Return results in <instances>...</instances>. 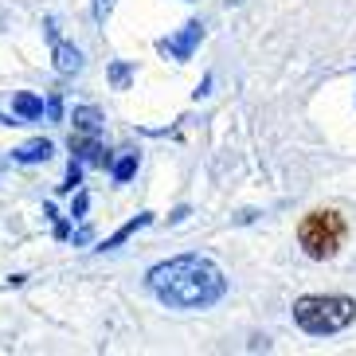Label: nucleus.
I'll return each instance as SVG.
<instances>
[{"label":"nucleus","instance_id":"5","mask_svg":"<svg viewBox=\"0 0 356 356\" xmlns=\"http://www.w3.org/2000/svg\"><path fill=\"white\" fill-rule=\"evenodd\" d=\"M71 153L83 165H110V153L102 149V141L95 134H71Z\"/></svg>","mask_w":356,"mask_h":356},{"label":"nucleus","instance_id":"15","mask_svg":"<svg viewBox=\"0 0 356 356\" xmlns=\"http://www.w3.org/2000/svg\"><path fill=\"white\" fill-rule=\"evenodd\" d=\"M47 118H51V122H59V118H63V102H59V95L47 98Z\"/></svg>","mask_w":356,"mask_h":356},{"label":"nucleus","instance_id":"8","mask_svg":"<svg viewBox=\"0 0 356 356\" xmlns=\"http://www.w3.org/2000/svg\"><path fill=\"white\" fill-rule=\"evenodd\" d=\"M55 71L59 74H79L83 71V51L74 47V43H63V40H55Z\"/></svg>","mask_w":356,"mask_h":356},{"label":"nucleus","instance_id":"10","mask_svg":"<svg viewBox=\"0 0 356 356\" xmlns=\"http://www.w3.org/2000/svg\"><path fill=\"white\" fill-rule=\"evenodd\" d=\"M102 122L106 118L98 114L95 106H74L71 110V126H74V134H102Z\"/></svg>","mask_w":356,"mask_h":356},{"label":"nucleus","instance_id":"18","mask_svg":"<svg viewBox=\"0 0 356 356\" xmlns=\"http://www.w3.org/2000/svg\"><path fill=\"white\" fill-rule=\"evenodd\" d=\"M0 126H20V122H12V118H4V114H0Z\"/></svg>","mask_w":356,"mask_h":356},{"label":"nucleus","instance_id":"1","mask_svg":"<svg viewBox=\"0 0 356 356\" xmlns=\"http://www.w3.org/2000/svg\"><path fill=\"white\" fill-rule=\"evenodd\" d=\"M149 293L168 309H211L227 298V274L208 254H177L145 274Z\"/></svg>","mask_w":356,"mask_h":356},{"label":"nucleus","instance_id":"14","mask_svg":"<svg viewBox=\"0 0 356 356\" xmlns=\"http://www.w3.org/2000/svg\"><path fill=\"white\" fill-rule=\"evenodd\" d=\"M86 208H90V196H86V192H79V196L71 200V220H83Z\"/></svg>","mask_w":356,"mask_h":356},{"label":"nucleus","instance_id":"3","mask_svg":"<svg viewBox=\"0 0 356 356\" xmlns=\"http://www.w3.org/2000/svg\"><path fill=\"white\" fill-rule=\"evenodd\" d=\"M345 235H348V223H345V216L333 211V208H317L298 223V243H302V251L314 262L333 259V254L341 251Z\"/></svg>","mask_w":356,"mask_h":356},{"label":"nucleus","instance_id":"7","mask_svg":"<svg viewBox=\"0 0 356 356\" xmlns=\"http://www.w3.org/2000/svg\"><path fill=\"white\" fill-rule=\"evenodd\" d=\"M149 223H153V211H141V216L126 220L122 227L114 231V235H106V239L98 243V251H118V247H122V243H126L129 235H137V231H141V227H149Z\"/></svg>","mask_w":356,"mask_h":356},{"label":"nucleus","instance_id":"11","mask_svg":"<svg viewBox=\"0 0 356 356\" xmlns=\"http://www.w3.org/2000/svg\"><path fill=\"white\" fill-rule=\"evenodd\" d=\"M134 172H137V153H126V157H118L114 165H110V177H114L118 184L134 180Z\"/></svg>","mask_w":356,"mask_h":356},{"label":"nucleus","instance_id":"16","mask_svg":"<svg viewBox=\"0 0 356 356\" xmlns=\"http://www.w3.org/2000/svg\"><path fill=\"white\" fill-rule=\"evenodd\" d=\"M110 8H114V0H95V20L102 24L106 16H110Z\"/></svg>","mask_w":356,"mask_h":356},{"label":"nucleus","instance_id":"17","mask_svg":"<svg viewBox=\"0 0 356 356\" xmlns=\"http://www.w3.org/2000/svg\"><path fill=\"white\" fill-rule=\"evenodd\" d=\"M208 86H211V79H204V83H200L196 90H192V98H204V95H208Z\"/></svg>","mask_w":356,"mask_h":356},{"label":"nucleus","instance_id":"9","mask_svg":"<svg viewBox=\"0 0 356 356\" xmlns=\"http://www.w3.org/2000/svg\"><path fill=\"white\" fill-rule=\"evenodd\" d=\"M12 114L20 118V122H35V118L47 114V102H43L40 95H28V90H24V95L12 98Z\"/></svg>","mask_w":356,"mask_h":356},{"label":"nucleus","instance_id":"6","mask_svg":"<svg viewBox=\"0 0 356 356\" xmlns=\"http://www.w3.org/2000/svg\"><path fill=\"white\" fill-rule=\"evenodd\" d=\"M55 145L47 137H32V141H24L20 149H12V161L16 165H40V161H51Z\"/></svg>","mask_w":356,"mask_h":356},{"label":"nucleus","instance_id":"2","mask_svg":"<svg viewBox=\"0 0 356 356\" xmlns=\"http://www.w3.org/2000/svg\"><path fill=\"white\" fill-rule=\"evenodd\" d=\"M293 325L309 337H337L356 325V298L345 293H305L293 302Z\"/></svg>","mask_w":356,"mask_h":356},{"label":"nucleus","instance_id":"13","mask_svg":"<svg viewBox=\"0 0 356 356\" xmlns=\"http://www.w3.org/2000/svg\"><path fill=\"white\" fill-rule=\"evenodd\" d=\"M79 184H83V161L71 157V165H67V177H63V184H59V192H63V196H71Z\"/></svg>","mask_w":356,"mask_h":356},{"label":"nucleus","instance_id":"12","mask_svg":"<svg viewBox=\"0 0 356 356\" xmlns=\"http://www.w3.org/2000/svg\"><path fill=\"white\" fill-rule=\"evenodd\" d=\"M110 86H114V90H129V83H134V67L129 63H110Z\"/></svg>","mask_w":356,"mask_h":356},{"label":"nucleus","instance_id":"4","mask_svg":"<svg viewBox=\"0 0 356 356\" xmlns=\"http://www.w3.org/2000/svg\"><path fill=\"white\" fill-rule=\"evenodd\" d=\"M200 40H204V24H200V20H188L180 32L157 40V51L165 55V59H172V63H188L192 55H196Z\"/></svg>","mask_w":356,"mask_h":356}]
</instances>
